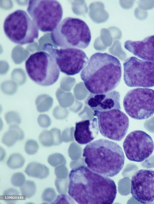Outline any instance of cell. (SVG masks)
I'll return each mask as SVG.
<instances>
[{
    "label": "cell",
    "mask_w": 154,
    "mask_h": 204,
    "mask_svg": "<svg viewBox=\"0 0 154 204\" xmlns=\"http://www.w3.org/2000/svg\"><path fill=\"white\" fill-rule=\"evenodd\" d=\"M68 193L80 204H111L116 198L114 181L95 173L87 167L74 168L69 175Z\"/></svg>",
    "instance_id": "cell-1"
},
{
    "label": "cell",
    "mask_w": 154,
    "mask_h": 204,
    "mask_svg": "<svg viewBox=\"0 0 154 204\" xmlns=\"http://www.w3.org/2000/svg\"><path fill=\"white\" fill-rule=\"evenodd\" d=\"M122 67L118 59L106 53L98 52L90 57L80 77L91 93L101 94L112 91L119 85Z\"/></svg>",
    "instance_id": "cell-2"
},
{
    "label": "cell",
    "mask_w": 154,
    "mask_h": 204,
    "mask_svg": "<svg viewBox=\"0 0 154 204\" xmlns=\"http://www.w3.org/2000/svg\"><path fill=\"white\" fill-rule=\"evenodd\" d=\"M82 156L88 168L107 177L117 175L125 163L122 148L117 143L106 139H99L87 145Z\"/></svg>",
    "instance_id": "cell-3"
},
{
    "label": "cell",
    "mask_w": 154,
    "mask_h": 204,
    "mask_svg": "<svg viewBox=\"0 0 154 204\" xmlns=\"http://www.w3.org/2000/svg\"><path fill=\"white\" fill-rule=\"evenodd\" d=\"M51 37L53 43L62 48L85 49L91 38L86 23L79 18L70 17L63 19L51 32Z\"/></svg>",
    "instance_id": "cell-4"
},
{
    "label": "cell",
    "mask_w": 154,
    "mask_h": 204,
    "mask_svg": "<svg viewBox=\"0 0 154 204\" xmlns=\"http://www.w3.org/2000/svg\"><path fill=\"white\" fill-rule=\"evenodd\" d=\"M7 38L16 44L23 45L32 43L38 38V28L26 12L17 10L9 14L3 23Z\"/></svg>",
    "instance_id": "cell-5"
},
{
    "label": "cell",
    "mask_w": 154,
    "mask_h": 204,
    "mask_svg": "<svg viewBox=\"0 0 154 204\" xmlns=\"http://www.w3.org/2000/svg\"><path fill=\"white\" fill-rule=\"evenodd\" d=\"M25 66L30 79L41 86L53 84L59 76L60 71L54 59L49 53L44 51L31 55L25 62Z\"/></svg>",
    "instance_id": "cell-6"
},
{
    "label": "cell",
    "mask_w": 154,
    "mask_h": 204,
    "mask_svg": "<svg viewBox=\"0 0 154 204\" xmlns=\"http://www.w3.org/2000/svg\"><path fill=\"white\" fill-rule=\"evenodd\" d=\"M27 11L38 29L43 32L53 31L63 15L62 6L57 0H29Z\"/></svg>",
    "instance_id": "cell-7"
},
{
    "label": "cell",
    "mask_w": 154,
    "mask_h": 204,
    "mask_svg": "<svg viewBox=\"0 0 154 204\" xmlns=\"http://www.w3.org/2000/svg\"><path fill=\"white\" fill-rule=\"evenodd\" d=\"M42 49L54 59L61 72L69 76L79 73L87 64L88 59L82 50L75 48H54L50 43L44 44Z\"/></svg>",
    "instance_id": "cell-8"
},
{
    "label": "cell",
    "mask_w": 154,
    "mask_h": 204,
    "mask_svg": "<svg viewBox=\"0 0 154 204\" xmlns=\"http://www.w3.org/2000/svg\"><path fill=\"white\" fill-rule=\"evenodd\" d=\"M125 110L131 118L136 120L147 119L154 114V90L137 88L129 91L123 101Z\"/></svg>",
    "instance_id": "cell-9"
},
{
    "label": "cell",
    "mask_w": 154,
    "mask_h": 204,
    "mask_svg": "<svg viewBox=\"0 0 154 204\" xmlns=\"http://www.w3.org/2000/svg\"><path fill=\"white\" fill-rule=\"evenodd\" d=\"M124 80L131 87H154V62L132 56L123 63Z\"/></svg>",
    "instance_id": "cell-10"
},
{
    "label": "cell",
    "mask_w": 154,
    "mask_h": 204,
    "mask_svg": "<svg viewBox=\"0 0 154 204\" xmlns=\"http://www.w3.org/2000/svg\"><path fill=\"white\" fill-rule=\"evenodd\" d=\"M93 115L97 118L99 129L103 136L117 141H121L125 136L129 126V119L120 110L94 111Z\"/></svg>",
    "instance_id": "cell-11"
},
{
    "label": "cell",
    "mask_w": 154,
    "mask_h": 204,
    "mask_svg": "<svg viewBox=\"0 0 154 204\" xmlns=\"http://www.w3.org/2000/svg\"><path fill=\"white\" fill-rule=\"evenodd\" d=\"M127 158L130 161L141 162L152 154L154 144L151 137L145 132L133 131L125 138L123 144Z\"/></svg>",
    "instance_id": "cell-12"
},
{
    "label": "cell",
    "mask_w": 154,
    "mask_h": 204,
    "mask_svg": "<svg viewBox=\"0 0 154 204\" xmlns=\"http://www.w3.org/2000/svg\"><path fill=\"white\" fill-rule=\"evenodd\" d=\"M131 193L133 197L143 204L154 201V171L140 169L131 180Z\"/></svg>",
    "instance_id": "cell-13"
},
{
    "label": "cell",
    "mask_w": 154,
    "mask_h": 204,
    "mask_svg": "<svg viewBox=\"0 0 154 204\" xmlns=\"http://www.w3.org/2000/svg\"><path fill=\"white\" fill-rule=\"evenodd\" d=\"M120 93L116 91L101 94L91 93L85 100V104L93 111L120 110Z\"/></svg>",
    "instance_id": "cell-14"
},
{
    "label": "cell",
    "mask_w": 154,
    "mask_h": 204,
    "mask_svg": "<svg viewBox=\"0 0 154 204\" xmlns=\"http://www.w3.org/2000/svg\"><path fill=\"white\" fill-rule=\"evenodd\" d=\"M124 47L140 58L154 62V35L141 41L127 40L125 43Z\"/></svg>",
    "instance_id": "cell-15"
},
{
    "label": "cell",
    "mask_w": 154,
    "mask_h": 204,
    "mask_svg": "<svg viewBox=\"0 0 154 204\" xmlns=\"http://www.w3.org/2000/svg\"><path fill=\"white\" fill-rule=\"evenodd\" d=\"M99 129L97 119L83 120L75 123L74 137L75 141L79 144H88L97 136Z\"/></svg>",
    "instance_id": "cell-16"
},
{
    "label": "cell",
    "mask_w": 154,
    "mask_h": 204,
    "mask_svg": "<svg viewBox=\"0 0 154 204\" xmlns=\"http://www.w3.org/2000/svg\"><path fill=\"white\" fill-rule=\"evenodd\" d=\"M40 143L45 147L57 146L62 142L60 130L57 128H53L50 130H44L38 136Z\"/></svg>",
    "instance_id": "cell-17"
},
{
    "label": "cell",
    "mask_w": 154,
    "mask_h": 204,
    "mask_svg": "<svg viewBox=\"0 0 154 204\" xmlns=\"http://www.w3.org/2000/svg\"><path fill=\"white\" fill-rule=\"evenodd\" d=\"M23 131L17 125H10L8 130L3 135L2 142L8 147L13 146L18 140H22L24 138Z\"/></svg>",
    "instance_id": "cell-18"
},
{
    "label": "cell",
    "mask_w": 154,
    "mask_h": 204,
    "mask_svg": "<svg viewBox=\"0 0 154 204\" xmlns=\"http://www.w3.org/2000/svg\"><path fill=\"white\" fill-rule=\"evenodd\" d=\"M25 172L29 177L41 179L47 177L49 174V169L46 166L36 162L29 163Z\"/></svg>",
    "instance_id": "cell-19"
},
{
    "label": "cell",
    "mask_w": 154,
    "mask_h": 204,
    "mask_svg": "<svg viewBox=\"0 0 154 204\" xmlns=\"http://www.w3.org/2000/svg\"><path fill=\"white\" fill-rule=\"evenodd\" d=\"M53 101L52 98L47 95L39 96L35 101L38 111L40 113L48 111L52 107Z\"/></svg>",
    "instance_id": "cell-20"
},
{
    "label": "cell",
    "mask_w": 154,
    "mask_h": 204,
    "mask_svg": "<svg viewBox=\"0 0 154 204\" xmlns=\"http://www.w3.org/2000/svg\"><path fill=\"white\" fill-rule=\"evenodd\" d=\"M25 162V158L20 154L18 153L11 154L7 161L8 166L12 169L22 167Z\"/></svg>",
    "instance_id": "cell-21"
},
{
    "label": "cell",
    "mask_w": 154,
    "mask_h": 204,
    "mask_svg": "<svg viewBox=\"0 0 154 204\" xmlns=\"http://www.w3.org/2000/svg\"><path fill=\"white\" fill-rule=\"evenodd\" d=\"M20 190L22 196H24L26 198H29L35 194L36 191V186L33 181L27 180L20 187Z\"/></svg>",
    "instance_id": "cell-22"
},
{
    "label": "cell",
    "mask_w": 154,
    "mask_h": 204,
    "mask_svg": "<svg viewBox=\"0 0 154 204\" xmlns=\"http://www.w3.org/2000/svg\"><path fill=\"white\" fill-rule=\"evenodd\" d=\"M19 191L14 188H10L5 190L3 193V199L8 203L16 202L20 195Z\"/></svg>",
    "instance_id": "cell-23"
},
{
    "label": "cell",
    "mask_w": 154,
    "mask_h": 204,
    "mask_svg": "<svg viewBox=\"0 0 154 204\" xmlns=\"http://www.w3.org/2000/svg\"><path fill=\"white\" fill-rule=\"evenodd\" d=\"M48 163L52 166L56 167L65 162L63 155L60 153H55L50 155L48 158Z\"/></svg>",
    "instance_id": "cell-24"
},
{
    "label": "cell",
    "mask_w": 154,
    "mask_h": 204,
    "mask_svg": "<svg viewBox=\"0 0 154 204\" xmlns=\"http://www.w3.org/2000/svg\"><path fill=\"white\" fill-rule=\"evenodd\" d=\"M39 148V145L36 141L33 139H29L25 143V151L27 154L32 155L37 152Z\"/></svg>",
    "instance_id": "cell-25"
},
{
    "label": "cell",
    "mask_w": 154,
    "mask_h": 204,
    "mask_svg": "<svg viewBox=\"0 0 154 204\" xmlns=\"http://www.w3.org/2000/svg\"><path fill=\"white\" fill-rule=\"evenodd\" d=\"M5 118L8 125L20 124L21 122L19 114L14 111H11L6 113L5 115Z\"/></svg>",
    "instance_id": "cell-26"
},
{
    "label": "cell",
    "mask_w": 154,
    "mask_h": 204,
    "mask_svg": "<svg viewBox=\"0 0 154 204\" xmlns=\"http://www.w3.org/2000/svg\"><path fill=\"white\" fill-rule=\"evenodd\" d=\"M11 181L14 186L20 187L26 181L25 176L22 172L15 173L11 177Z\"/></svg>",
    "instance_id": "cell-27"
},
{
    "label": "cell",
    "mask_w": 154,
    "mask_h": 204,
    "mask_svg": "<svg viewBox=\"0 0 154 204\" xmlns=\"http://www.w3.org/2000/svg\"><path fill=\"white\" fill-rule=\"evenodd\" d=\"M57 194L54 190L52 188L45 189L43 192L42 198L43 201L52 203L56 199Z\"/></svg>",
    "instance_id": "cell-28"
},
{
    "label": "cell",
    "mask_w": 154,
    "mask_h": 204,
    "mask_svg": "<svg viewBox=\"0 0 154 204\" xmlns=\"http://www.w3.org/2000/svg\"><path fill=\"white\" fill-rule=\"evenodd\" d=\"M38 123L42 128H47L51 124V120L49 116L45 114L40 115L37 118Z\"/></svg>",
    "instance_id": "cell-29"
},
{
    "label": "cell",
    "mask_w": 154,
    "mask_h": 204,
    "mask_svg": "<svg viewBox=\"0 0 154 204\" xmlns=\"http://www.w3.org/2000/svg\"><path fill=\"white\" fill-rule=\"evenodd\" d=\"M72 200L71 198L67 195L64 194H61L58 195L56 199L53 202L52 204H70L72 203L71 202Z\"/></svg>",
    "instance_id": "cell-30"
},
{
    "label": "cell",
    "mask_w": 154,
    "mask_h": 204,
    "mask_svg": "<svg viewBox=\"0 0 154 204\" xmlns=\"http://www.w3.org/2000/svg\"><path fill=\"white\" fill-rule=\"evenodd\" d=\"M64 181L60 179L56 178L54 184L58 192L60 194H63L66 190Z\"/></svg>",
    "instance_id": "cell-31"
},
{
    "label": "cell",
    "mask_w": 154,
    "mask_h": 204,
    "mask_svg": "<svg viewBox=\"0 0 154 204\" xmlns=\"http://www.w3.org/2000/svg\"><path fill=\"white\" fill-rule=\"evenodd\" d=\"M65 169L62 166L56 167L54 169V174L57 178L61 179L66 175Z\"/></svg>",
    "instance_id": "cell-32"
},
{
    "label": "cell",
    "mask_w": 154,
    "mask_h": 204,
    "mask_svg": "<svg viewBox=\"0 0 154 204\" xmlns=\"http://www.w3.org/2000/svg\"><path fill=\"white\" fill-rule=\"evenodd\" d=\"M52 114L55 118L59 120L63 119L65 117L64 113L62 112L60 108L58 106L56 107L54 109Z\"/></svg>",
    "instance_id": "cell-33"
}]
</instances>
